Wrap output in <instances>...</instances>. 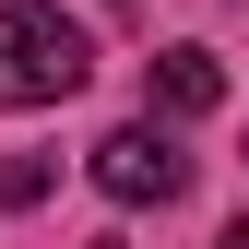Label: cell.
<instances>
[{"label":"cell","instance_id":"cell-1","mask_svg":"<svg viewBox=\"0 0 249 249\" xmlns=\"http://www.w3.org/2000/svg\"><path fill=\"white\" fill-rule=\"evenodd\" d=\"M95 83V36L59 0H12L0 12V107H59Z\"/></svg>","mask_w":249,"mask_h":249},{"label":"cell","instance_id":"cell-2","mask_svg":"<svg viewBox=\"0 0 249 249\" xmlns=\"http://www.w3.org/2000/svg\"><path fill=\"white\" fill-rule=\"evenodd\" d=\"M95 190L131 202V213L142 202H178V190H190V154L166 142V119H119V131L95 142Z\"/></svg>","mask_w":249,"mask_h":249},{"label":"cell","instance_id":"cell-3","mask_svg":"<svg viewBox=\"0 0 249 249\" xmlns=\"http://www.w3.org/2000/svg\"><path fill=\"white\" fill-rule=\"evenodd\" d=\"M226 107V59L213 48H154L142 59V119H202Z\"/></svg>","mask_w":249,"mask_h":249},{"label":"cell","instance_id":"cell-4","mask_svg":"<svg viewBox=\"0 0 249 249\" xmlns=\"http://www.w3.org/2000/svg\"><path fill=\"white\" fill-rule=\"evenodd\" d=\"M0 202L36 213V202H48V154H12V166H0Z\"/></svg>","mask_w":249,"mask_h":249},{"label":"cell","instance_id":"cell-5","mask_svg":"<svg viewBox=\"0 0 249 249\" xmlns=\"http://www.w3.org/2000/svg\"><path fill=\"white\" fill-rule=\"evenodd\" d=\"M213 249H249V226H226V237H213Z\"/></svg>","mask_w":249,"mask_h":249},{"label":"cell","instance_id":"cell-6","mask_svg":"<svg viewBox=\"0 0 249 249\" xmlns=\"http://www.w3.org/2000/svg\"><path fill=\"white\" fill-rule=\"evenodd\" d=\"M95 249H119V237H95Z\"/></svg>","mask_w":249,"mask_h":249}]
</instances>
